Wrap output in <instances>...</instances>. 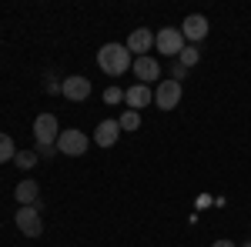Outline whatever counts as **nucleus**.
Segmentation results:
<instances>
[{
	"instance_id": "1",
	"label": "nucleus",
	"mask_w": 251,
	"mask_h": 247,
	"mask_svg": "<svg viewBox=\"0 0 251 247\" xmlns=\"http://www.w3.org/2000/svg\"><path fill=\"white\" fill-rule=\"evenodd\" d=\"M97 67L107 77H121L127 67H134V57H131V50L124 44H104L97 50Z\"/></svg>"
},
{
	"instance_id": "2",
	"label": "nucleus",
	"mask_w": 251,
	"mask_h": 247,
	"mask_svg": "<svg viewBox=\"0 0 251 247\" xmlns=\"http://www.w3.org/2000/svg\"><path fill=\"white\" fill-rule=\"evenodd\" d=\"M154 47H157V54L177 60L181 50H184V34H181V27H164V30H157L154 34Z\"/></svg>"
},
{
	"instance_id": "13",
	"label": "nucleus",
	"mask_w": 251,
	"mask_h": 247,
	"mask_svg": "<svg viewBox=\"0 0 251 247\" xmlns=\"http://www.w3.org/2000/svg\"><path fill=\"white\" fill-rule=\"evenodd\" d=\"M37 180H20L17 190H14V197H17V204L20 207H34L37 204Z\"/></svg>"
},
{
	"instance_id": "9",
	"label": "nucleus",
	"mask_w": 251,
	"mask_h": 247,
	"mask_svg": "<svg viewBox=\"0 0 251 247\" xmlns=\"http://www.w3.org/2000/svg\"><path fill=\"white\" fill-rule=\"evenodd\" d=\"M127 50H131V57H148V50L154 47V34L148 30V27H137L134 34L127 37V44H124Z\"/></svg>"
},
{
	"instance_id": "17",
	"label": "nucleus",
	"mask_w": 251,
	"mask_h": 247,
	"mask_svg": "<svg viewBox=\"0 0 251 247\" xmlns=\"http://www.w3.org/2000/svg\"><path fill=\"white\" fill-rule=\"evenodd\" d=\"M14 164H17L20 171H30V167L37 164V151H17V157H14Z\"/></svg>"
},
{
	"instance_id": "8",
	"label": "nucleus",
	"mask_w": 251,
	"mask_h": 247,
	"mask_svg": "<svg viewBox=\"0 0 251 247\" xmlns=\"http://www.w3.org/2000/svg\"><path fill=\"white\" fill-rule=\"evenodd\" d=\"M181 34H184V40H191V44H201V40L208 37V17H201V14H188L184 23H181Z\"/></svg>"
},
{
	"instance_id": "4",
	"label": "nucleus",
	"mask_w": 251,
	"mask_h": 247,
	"mask_svg": "<svg viewBox=\"0 0 251 247\" xmlns=\"http://www.w3.org/2000/svg\"><path fill=\"white\" fill-rule=\"evenodd\" d=\"M57 154H64V157H80V154H87V134H80L77 127L60 131V137H57Z\"/></svg>"
},
{
	"instance_id": "16",
	"label": "nucleus",
	"mask_w": 251,
	"mask_h": 247,
	"mask_svg": "<svg viewBox=\"0 0 251 247\" xmlns=\"http://www.w3.org/2000/svg\"><path fill=\"white\" fill-rule=\"evenodd\" d=\"M117 124H121V131H137L141 127V114L137 111H124V114L117 117Z\"/></svg>"
},
{
	"instance_id": "14",
	"label": "nucleus",
	"mask_w": 251,
	"mask_h": 247,
	"mask_svg": "<svg viewBox=\"0 0 251 247\" xmlns=\"http://www.w3.org/2000/svg\"><path fill=\"white\" fill-rule=\"evenodd\" d=\"M17 157V147H14V137L10 134H0V164H10Z\"/></svg>"
},
{
	"instance_id": "5",
	"label": "nucleus",
	"mask_w": 251,
	"mask_h": 247,
	"mask_svg": "<svg viewBox=\"0 0 251 247\" xmlns=\"http://www.w3.org/2000/svg\"><path fill=\"white\" fill-rule=\"evenodd\" d=\"M14 221H17V230L24 237H40V234H44V221H40L37 207H20L17 214H14Z\"/></svg>"
},
{
	"instance_id": "18",
	"label": "nucleus",
	"mask_w": 251,
	"mask_h": 247,
	"mask_svg": "<svg viewBox=\"0 0 251 247\" xmlns=\"http://www.w3.org/2000/svg\"><path fill=\"white\" fill-rule=\"evenodd\" d=\"M104 100H107V104H121V100H124V90H121V87H107V90H104Z\"/></svg>"
},
{
	"instance_id": "20",
	"label": "nucleus",
	"mask_w": 251,
	"mask_h": 247,
	"mask_svg": "<svg viewBox=\"0 0 251 247\" xmlns=\"http://www.w3.org/2000/svg\"><path fill=\"white\" fill-rule=\"evenodd\" d=\"M211 247H234V241H225V237H221V241H214Z\"/></svg>"
},
{
	"instance_id": "10",
	"label": "nucleus",
	"mask_w": 251,
	"mask_h": 247,
	"mask_svg": "<svg viewBox=\"0 0 251 247\" xmlns=\"http://www.w3.org/2000/svg\"><path fill=\"white\" fill-rule=\"evenodd\" d=\"M124 100H127V111H137V114H141V107H148V104L154 100V90H151L148 84H134V87L124 90Z\"/></svg>"
},
{
	"instance_id": "11",
	"label": "nucleus",
	"mask_w": 251,
	"mask_h": 247,
	"mask_svg": "<svg viewBox=\"0 0 251 247\" xmlns=\"http://www.w3.org/2000/svg\"><path fill=\"white\" fill-rule=\"evenodd\" d=\"M117 137H121V124L117 120H100L94 131V144L97 147H114Z\"/></svg>"
},
{
	"instance_id": "12",
	"label": "nucleus",
	"mask_w": 251,
	"mask_h": 247,
	"mask_svg": "<svg viewBox=\"0 0 251 247\" xmlns=\"http://www.w3.org/2000/svg\"><path fill=\"white\" fill-rule=\"evenodd\" d=\"M134 74H137V84H151L161 77V64L154 57H134Z\"/></svg>"
},
{
	"instance_id": "6",
	"label": "nucleus",
	"mask_w": 251,
	"mask_h": 247,
	"mask_svg": "<svg viewBox=\"0 0 251 247\" xmlns=\"http://www.w3.org/2000/svg\"><path fill=\"white\" fill-rule=\"evenodd\" d=\"M154 104L161 111H174L181 104V84L177 80H161L157 90H154Z\"/></svg>"
},
{
	"instance_id": "3",
	"label": "nucleus",
	"mask_w": 251,
	"mask_h": 247,
	"mask_svg": "<svg viewBox=\"0 0 251 247\" xmlns=\"http://www.w3.org/2000/svg\"><path fill=\"white\" fill-rule=\"evenodd\" d=\"M57 137H60V127H57V117L54 114H40L34 120V140H37V147H57Z\"/></svg>"
},
{
	"instance_id": "19",
	"label": "nucleus",
	"mask_w": 251,
	"mask_h": 247,
	"mask_svg": "<svg viewBox=\"0 0 251 247\" xmlns=\"http://www.w3.org/2000/svg\"><path fill=\"white\" fill-rule=\"evenodd\" d=\"M184 74H188V67H181V64L174 60V67H171V80H177V84H181V80H184Z\"/></svg>"
},
{
	"instance_id": "21",
	"label": "nucleus",
	"mask_w": 251,
	"mask_h": 247,
	"mask_svg": "<svg viewBox=\"0 0 251 247\" xmlns=\"http://www.w3.org/2000/svg\"><path fill=\"white\" fill-rule=\"evenodd\" d=\"M241 247H251V241H245V244H241Z\"/></svg>"
},
{
	"instance_id": "15",
	"label": "nucleus",
	"mask_w": 251,
	"mask_h": 247,
	"mask_svg": "<svg viewBox=\"0 0 251 247\" xmlns=\"http://www.w3.org/2000/svg\"><path fill=\"white\" fill-rule=\"evenodd\" d=\"M198 60H201V54H198V44H184V50H181L177 64H181V67H194Z\"/></svg>"
},
{
	"instance_id": "7",
	"label": "nucleus",
	"mask_w": 251,
	"mask_h": 247,
	"mask_svg": "<svg viewBox=\"0 0 251 247\" xmlns=\"http://www.w3.org/2000/svg\"><path fill=\"white\" fill-rule=\"evenodd\" d=\"M60 94L67 97V100H74V104H80V100H87V97H91V80H87V77H80V74L67 77V80L60 84Z\"/></svg>"
}]
</instances>
